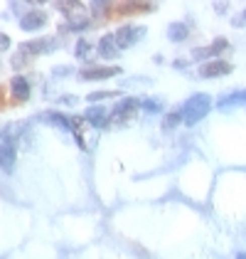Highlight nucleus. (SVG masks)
<instances>
[{
    "mask_svg": "<svg viewBox=\"0 0 246 259\" xmlns=\"http://www.w3.org/2000/svg\"><path fill=\"white\" fill-rule=\"evenodd\" d=\"M0 153H3V139H0Z\"/></svg>",
    "mask_w": 246,
    "mask_h": 259,
    "instance_id": "obj_14",
    "label": "nucleus"
},
{
    "mask_svg": "<svg viewBox=\"0 0 246 259\" xmlns=\"http://www.w3.org/2000/svg\"><path fill=\"white\" fill-rule=\"evenodd\" d=\"M8 47H10V37H8V35H3V32H0V55H3V52H5V50H8Z\"/></svg>",
    "mask_w": 246,
    "mask_h": 259,
    "instance_id": "obj_12",
    "label": "nucleus"
},
{
    "mask_svg": "<svg viewBox=\"0 0 246 259\" xmlns=\"http://www.w3.org/2000/svg\"><path fill=\"white\" fill-rule=\"evenodd\" d=\"M101 52L106 55V57H111V55L116 52V47H113V40H111V37H103L101 40Z\"/></svg>",
    "mask_w": 246,
    "mask_h": 259,
    "instance_id": "obj_9",
    "label": "nucleus"
},
{
    "mask_svg": "<svg viewBox=\"0 0 246 259\" xmlns=\"http://www.w3.org/2000/svg\"><path fill=\"white\" fill-rule=\"evenodd\" d=\"M10 89H13V94H15L20 101H25L27 97H30V84H27V79H25V77H13V81H10Z\"/></svg>",
    "mask_w": 246,
    "mask_h": 259,
    "instance_id": "obj_5",
    "label": "nucleus"
},
{
    "mask_svg": "<svg viewBox=\"0 0 246 259\" xmlns=\"http://www.w3.org/2000/svg\"><path fill=\"white\" fill-rule=\"evenodd\" d=\"M219 72H229V64H207V67H202V77H212V74H219Z\"/></svg>",
    "mask_w": 246,
    "mask_h": 259,
    "instance_id": "obj_8",
    "label": "nucleus"
},
{
    "mask_svg": "<svg viewBox=\"0 0 246 259\" xmlns=\"http://www.w3.org/2000/svg\"><path fill=\"white\" fill-rule=\"evenodd\" d=\"M89 52H91V47H89V45L82 40V42H79V47H77V55H79V57H86Z\"/></svg>",
    "mask_w": 246,
    "mask_h": 259,
    "instance_id": "obj_11",
    "label": "nucleus"
},
{
    "mask_svg": "<svg viewBox=\"0 0 246 259\" xmlns=\"http://www.w3.org/2000/svg\"><path fill=\"white\" fill-rule=\"evenodd\" d=\"M44 22H47V15H44V13H40V10H35V13H27V15L22 18L20 27L30 32V30H37V27H42Z\"/></svg>",
    "mask_w": 246,
    "mask_h": 259,
    "instance_id": "obj_2",
    "label": "nucleus"
},
{
    "mask_svg": "<svg viewBox=\"0 0 246 259\" xmlns=\"http://www.w3.org/2000/svg\"><path fill=\"white\" fill-rule=\"evenodd\" d=\"M3 94H5V89L0 87V106H5V99H3Z\"/></svg>",
    "mask_w": 246,
    "mask_h": 259,
    "instance_id": "obj_13",
    "label": "nucleus"
},
{
    "mask_svg": "<svg viewBox=\"0 0 246 259\" xmlns=\"http://www.w3.org/2000/svg\"><path fill=\"white\" fill-rule=\"evenodd\" d=\"M42 50H47V42L44 40H37V42H25V45H20V55H30V57H35V55H40Z\"/></svg>",
    "mask_w": 246,
    "mask_h": 259,
    "instance_id": "obj_6",
    "label": "nucleus"
},
{
    "mask_svg": "<svg viewBox=\"0 0 246 259\" xmlns=\"http://www.w3.org/2000/svg\"><path fill=\"white\" fill-rule=\"evenodd\" d=\"M133 109H136V104H133V101H123L121 106L116 109V114H113V116H116L118 121H123V119H128V116H133Z\"/></svg>",
    "mask_w": 246,
    "mask_h": 259,
    "instance_id": "obj_7",
    "label": "nucleus"
},
{
    "mask_svg": "<svg viewBox=\"0 0 246 259\" xmlns=\"http://www.w3.org/2000/svg\"><path fill=\"white\" fill-rule=\"evenodd\" d=\"M136 35H143V30L141 27H123V30H118V35H116V42L121 47H128V45H133V42L138 40Z\"/></svg>",
    "mask_w": 246,
    "mask_h": 259,
    "instance_id": "obj_4",
    "label": "nucleus"
},
{
    "mask_svg": "<svg viewBox=\"0 0 246 259\" xmlns=\"http://www.w3.org/2000/svg\"><path fill=\"white\" fill-rule=\"evenodd\" d=\"M121 69L118 67H99V69H84L82 79H106V77H113L118 74Z\"/></svg>",
    "mask_w": 246,
    "mask_h": 259,
    "instance_id": "obj_3",
    "label": "nucleus"
},
{
    "mask_svg": "<svg viewBox=\"0 0 246 259\" xmlns=\"http://www.w3.org/2000/svg\"><path fill=\"white\" fill-rule=\"evenodd\" d=\"M86 116H89V121H94V123H99V126H103V116H106V114H103L101 109H91V111H89Z\"/></svg>",
    "mask_w": 246,
    "mask_h": 259,
    "instance_id": "obj_10",
    "label": "nucleus"
},
{
    "mask_svg": "<svg viewBox=\"0 0 246 259\" xmlns=\"http://www.w3.org/2000/svg\"><path fill=\"white\" fill-rule=\"evenodd\" d=\"M153 5L148 3H111L106 5V18L108 20H121L128 15H138V13H150Z\"/></svg>",
    "mask_w": 246,
    "mask_h": 259,
    "instance_id": "obj_1",
    "label": "nucleus"
}]
</instances>
